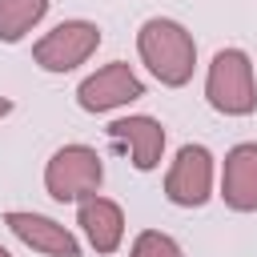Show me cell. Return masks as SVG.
Wrapping results in <instances>:
<instances>
[{"mask_svg":"<svg viewBox=\"0 0 257 257\" xmlns=\"http://www.w3.org/2000/svg\"><path fill=\"white\" fill-rule=\"evenodd\" d=\"M137 52L141 60L149 64V72L169 84V88H181L193 80V68H197V40L185 24L169 20V16H153L141 24L137 32Z\"/></svg>","mask_w":257,"mask_h":257,"instance_id":"cell-1","label":"cell"},{"mask_svg":"<svg viewBox=\"0 0 257 257\" xmlns=\"http://www.w3.org/2000/svg\"><path fill=\"white\" fill-rule=\"evenodd\" d=\"M205 96L221 116H249L257 108V84H253V60L241 48H221L205 76Z\"/></svg>","mask_w":257,"mask_h":257,"instance_id":"cell-2","label":"cell"},{"mask_svg":"<svg viewBox=\"0 0 257 257\" xmlns=\"http://www.w3.org/2000/svg\"><path fill=\"white\" fill-rule=\"evenodd\" d=\"M100 181H104V165L88 145H64L44 165V189L60 205H80L100 189Z\"/></svg>","mask_w":257,"mask_h":257,"instance_id":"cell-3","label":"cell"},{"mask_svg":"<svg viewBox=\"0 0 257 257\" xmlns=\"http://www.w3.org/2000/svg\"><path fill=\"white\" fill-rule=\"evenodd\" d=\"M100 48V28L92 20H64L32 44V60L44 72H72Z\"/></svg>","mask_w":257,"mask_h":257,"instance_id":"cell-4","label":"cell"},{"mask_svg":"<svg viewBox=\"0 0 257 257\" xmlns=\"http://www.w3.org/2000/svg\"><path fill=\"white\" fill-rule=\"evenodd\" d=\"M165 197L181 209H197L213 197V153L205 145H181L165 173Z\"/></svg>","mask_w":257,"mask_h":257,"instance_id":"cell-5","label":"cell"},{"mask_svg":"<svg viewBox=\"0 0 257 257\" xmlns=\"http://www.w3.org/2000/svg\"><path fill=\"white\" fill-rule=\"evenodd\" d=\"M141 96H145V84L124 60H112V64L96 68L76 88V104L84 112H112V108H120L128 100H141Z\"/></svg>","mask_w":257,"mask_h":257,"instance_id":"cell-6","label":"cell"},{"mask_svg":"<svg viewBox=\"0 0 257 257\" xmlns=\"http://www.w3.org/2000/svg\"><path fill=\"white\" fill-rule=\"evenodd\" d=\"M4 225H8L28 249H36V253H44V257H76V253H80L76 237H72L60 221H52V217H44V213L12 209V213H4Z\"/></svg>","mask_w":257,"mask_h":257,"instance_id":"cell-7","label":"cell"},{"mask_svg":"<svg viewBox=\"0 0 257 257\" xmlns=\"http://www.w3.org/2000/svg\"><path fill=\"white\" fill-rule=\"evenodd\" d=\"M221 197L233 213H253L257 209V145H233L225 153V173H221Z\"/></svg>","mask_w":257,"mask_h":257,"instance_id":"cell-8","label":"cell"},{"mask_svg":"<svg viewBox=\"0 0 257 257\" xmlns=\"http://www.w3.org/2000/svg\"><path fill=\"white\" fill-rule=\"evenodd\" d=\"M108 137L133 153V165L141 173H153L161 165V153H165V128H161V120H153V116H120V120L108 124Z\"/></svg>","mask_w":257,"mask_h":257,"instance_id":"cell-9","label":"cell"},{"mask_svg":"<svg viewBox=\"0 0 257 257\" xmlns=\"http://www.w3.org/2000/svg\"><path fill=\"white\" fill-rule=\"evenodd\" d=\"M76 225L84 229V237L96 253H116L120 241H124V213L108 197H96V193L84 197L80 209H76Z\"/></svg>","mask_w":257,"mask_h":257,"instance_id":"cell-10","label":"cell"},{"mask_svg":"<svg viewBox=\"0 0 257 257\" xmlns=\"http://www.w3.org/2000/svg\"><path fill=\"white\" fill-rule=\"evenodd\" d=\"M48 12V0H0V40L16 44L24 32H32Z\"/></svg>","mask_w":257,"mask_h":257,"instance_id":"cell-11","label":"cell"},{"mask_svg":"<svg viewBox=\"0 0 257 257\" xmlns=\"http://www.w3.org/2000/svg\"><path fill=\"white\" fill-rule=\"evenodd\" d=\"M128 257H185V253H181V245H177L169 233H161V229H145V233H137Z\"/></svg>","mask_w":257,"mask_h":257,"instance_id":"cell-12","label":"cell"},{"mask_svg":"<svg viewBox=\"0 0 257 257\" xmlns=\"http://www.w3.org/2000/svg\"><path fill=\"white\" fill-rule=\"evenodd\" d=\"M8 112H12V100H8V96H0V116H8Z\"/></svg>","mask_w":257,"mask_h":257,"instance_id":"cell-13","label":"cell"},{"mask_svg":"<svg viewBox=\"0 0 257 257\" xmlns=\"http://www.w3.org/2000/svg\"><path fill=\"white\" fill-rule=\"evenodd\" d=\"M0 257H12V253H8V249H4V245H0Z\"/></svg>","mask_w":257,"mask_h":257,"instance_id":"cell-14","label":"cell"}]
</instances>
